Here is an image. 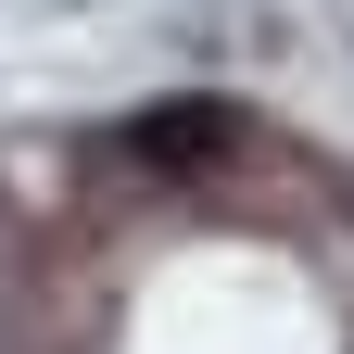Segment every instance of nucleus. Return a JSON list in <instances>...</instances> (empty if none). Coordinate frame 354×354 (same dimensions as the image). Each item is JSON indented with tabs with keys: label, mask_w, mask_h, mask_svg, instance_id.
<instances>
[{
	"label": "nucleus",
	"mask_w": 354,
	"mask_h": 354,
	"mask_svg": "<svg viewBox=\"0 0 354 354\" xmlns=\"http://www.w3.org/2000/svg\"><path fill=\"white\" fill-rule=\"evenodd\" d=\"M127 152L165 165V177H215L241 152V114L228 102H152V114H127Z\"/></svg>",
	"instance_id": "nucleus-1"
}]
</instances>
